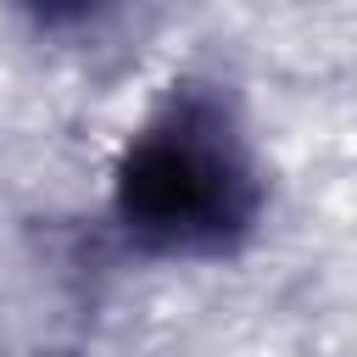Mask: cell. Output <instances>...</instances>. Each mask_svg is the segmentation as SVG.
Instances as JSON below:
<instances>
[{
    "label": "cell",
    "mask_w": 357,
    "mask_h": 357,
    "mask_svg": "<svg viewBox=\"0 0 357 357\" xmlns=\"http://www.w3.org/2000/svg\"><path fill=\"white\" fill-rule=\"evenodd\" d=\"M117 223L156 257H223L257 212L262 178L223 95L178 84L117 162Z\"/></svg>",
    "instance_id": "6da1fadb"
},
{
    "label": "cell",
    "mask_w": 357,
    "mask_h": 357,
    "mask_svg": "<svg viewBox=\"0 0 357 357\" xmlns=\"http://www.w3.org/2000/svg\"><path fill=\"white\" fill-rule=\"evenodd\" d=\"M17 6L45 28H67V22H84V17H95V11H106L117 0H17Z\"/></svg>",
    "instance_id": "7a4b0ae2"
}]
</instances>
